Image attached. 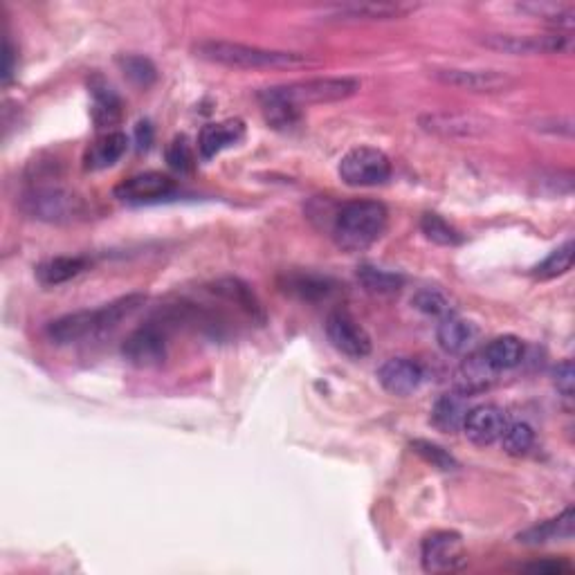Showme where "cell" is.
I'll return each mask as SVG.
<instances>
[{
    "mask_svg": "<svg viewBox=\"0 0 575 575\" xmlns=\"http://www.w3.org/2000/svg\"><path fill=\"white\" fill-rule=\"evenodd\" d=\"M144 304V295H126L111 301L102 308L95 310H77V313H68L54 322L48 324V337L59 346L77 344L81 340H90L113 328L122 322V319L131 317L135 310Z\"/></svg>",
    "mask_w": 575,
    "mask_h": 575,
    "instance_id": "1",
    "label": "cell"
},
{
    "mask_svg": "<svg viewBox=\"0 0 575 575\" xmlns=\"http://www.w3.org/2000/svg\"><path fill=\"white\" fill-rule=\"evenodd\" d=\"M194 54L198 59L216 63V66L239 70H292L308 66L306 54L268 50L259 48V45L234 41H200L194 45Z\"/></svg>",
    "mask_w": 575,
    "mask_h": 575,
    "instance_id": "2",
    "label": "cell"
},
{
    "mask_svg": "<svg viewBox=\"0 0 575 575\" xmlns=\"http://www.w3.org/2000/svg\"><path fill=\"white\" fill-rule=\"evenodd\" d=\"M387 221V207L378 200H351L335 212L331 234L337 248L344 252H362L385 234Z\"/></svg>",
    "mask_w": 575,
    "mask_h": 575,
    "instance_id": "3",
    "label": "cell"
},
{
    "mask_svg": "<svg viewBox=\"0 0 575 575\" xmlns=\"http://www.w3.org/2000/svg\"><path fill=\"white\" fill-rule=\"evenodd\" d=\"M21 209L43 223L68 225L86 218L88 205L75 191L61 185H36L21 196Z\"/></svg>",
    "mask_w": 575,
    "mask_h": 575,
    "instance_id": "4",
    "label": "cell"
},
{
    "mask_svg": "<svg viewBox=\"0 0 575 575\" xmlns=\"http://www.w3.org/2000/svg\"><path fill=\"white\" fill-rule=\"evenodd\" d=\"M272 93L284 99V102L304 108L313 104H333L344 102L360 90V81L353 77H317L292 81L284 86H272Z\"/></svg>",
    "mask_w": 575,
    "mask_h": 575,
    "instance_id": "5",
    "label": "cell"
},
{
    "mask_svg": "<svg viewBox=\"0 0 575 575\" xmlns=\"http://www.w3.org/2000/svg\"><path fill=\"white\" fill-rule=\"evenodd\" d=\"M337 173L349 187H380L391 178V160L373 146H358L340 160Z\"/></svg>",
    "mask_w": 575,
    "mask_h": 575,
    "instance_id": "6",
    "label": "cell"
},
{
    "mask_svg": "<svg viewBox=\"0 0 575 575\" xmlns=\"http://www.w3.org/2000/svg\"><path fill=\"white\" fill-rule=\"evenodd\" d=\"M434 79L438 84L459 88L463 93L474 95H499L515 88L517 79L504 70H468V68H445L436 70Z\"/></svg>",
    "mask_w": 575,
    "mask_h": 575,
    "instance_id": "7",
    "label": "cell"
},
{
    "mask_svg": "<svg viewBox=\"0 0 575 575\" xmlns=\"http://www.w3.org/2000/svg\"><path fill=\"white\" fill-rule=\"evenodd\" d=\"M421 562L427 573H454L468 564L463 537L454 531L427 535L421 546Z\"/></svg>",
    "mask_w": 575,
    "mask_h": 575,
    "instance_id": "8",
    "label": "cell"
},
{
    "mask_svg": "<svg viewBox=\"0 0 575 575\" xmlns=\"http://www.w3.org/2000/svg\"><path fill=\"white\" fill-rule=\"evenodd\" d=\"M326 337L346 358L360 360L371 353V337L364 326L346 310H333L326 317Z\"/></svg>",
    "mask_w": 575,
    "mask_h": 575,
    "instance_id": "9",
    "label": "cell"
},
{
    "mask_svg": "<svg viewBox=\"0 0 575 575\" xmlns=\"http://www.w3.org/2000/svg\"><path fill=\"white\" fill-rule=\"evenodd\" d=\"M122 355L133 367H158V364L167 360V335H164V328L146 324L138 328V331H133L122 344Z\"/></svg>",
    "mask_w": 575,
    "mask_h": 575,
    "instance_id": "10",
    "label": "cell"
},
{
    "mask_svg": "<svg viewBox=\"0 0 575 575\" xmlns=\"http://www.w3.org/2000/svg\"><path fill=\"white\" fill-rule=\"evenodd\" d=\"M483 45L492 50L515 54V57H531V54H562L571 50L569 34H544V36H510V34H492L483 39Z\"/></svg>",
    "mask_w": 575,
    "mask_h": 575,
    "instance_id": "11",
    "label": "cell"
},
{
    "mask_svg": "<svg viewBox=\"0 0 575 575\" xmlns=\"http://www.w3.org/2000/svg\"><path fill=\"white\" fill-rule=\"evenodd\" d=\"M176 180L164 176L160 171H146L122 180L115 187V198L129 205H142V203H155V200L169 198L176 191Z\"/></svg>",
    "mask_w": 575,
    "mask_h": 575,
    "instance_id": "12",
    "label": "cell"
},
{
    "mask_svg": "<svg viewBox=\"0 0 575 575\" xmlns=\"http://www.w3.org/2000/svg\"><path fill=\"white\" fill-rule=\"evenodd\" d=\"M279 290L297 301L317 304V301H326L328 297H333L337 284L331 277L317 275V272L292 270L279 277Z\"/></svg>",
    "mask_w": 575,
    "mask_h": 575,
    "instance_id": "13",
    "label": "cell"
},
{
    "mask_svg": "<svg viewBox=\"0 0 575 575\" xmlns=\"http://www.w3.org/2000/svg\"><path fill=\"white\" fill-rule=\"evenodd\" d=\"M425 371L418 362L409 358H391L378 369V382L382 389L394 396H409L421 389Z\"/></svg>",
    "mask_w": 575,
    "mask_h": 575,
    "instance_id": "14",
    "label": "cell"
},
{
    "mask_svg": "<svg viewBox=\"0 0 575 575\" xmlns=\"http://www.w3.org/2000/svg\"><path fill=\"white\" fill-rule=\"evenodd\" d=\"M506 427H508L506 414L501 412L499 407L481 405V407L470 409L468 416H465L463 432L474 445L486 447V445L497 443L501 434L506 432Z\"/></svg>",
    "mask_w": 575,
    "mask_h": 575,
    "instance_id": "15",
    "label": "cell"
},
{
    "mask_svg": "<svg viewBox=\"0 0 575 575\" xmlns=\"http://www.w3.org/2000/svg\"><path fill=\"white\" fill-rule=\"evenodd\" d=\"M421 129L438 138H477L486 133V122L459 113H427L418 117Z\"/></svg>",
    "mask_w": 575,
    "mask_h": 575,
    "instance_id": "16",
    "label": "cell"
},
{
    "mask_svg": "<svg viewBox=\"0 0 575 575\" xmlns=\"http://www.w3.org/2000/svg\"><path fill=\"white\" fill-rule=\"evenodd\" d=\"M412 5L403 3H346L331 9L333 21L358 23V21H391L412 12Z\"/></svg>",
    "mask_w": 575,
    "mask_h": 575,
    "instance_id": "17",
    "label": "cell"
},
{
    "mask_svg": "<svg viewBox=\"0 0 575 575\" xmlns=\"http://www.w3.org/2000/svg\"><path fill=\"white\" fill-rule=\"evenodd\" d=\"M245 135V124L241 120H227L218 124H207L200 131L198 138V153L203 160H212L218 153L236 146Z\"/></svg>",
    "mask_w": 575,
    "mask_h": 575,
    "instance_id": "18",
    "label": "cell"
},
{
    "mask_svg": "<svg viewBox=\"0 0 575 575\" xmlns=\"http://www.w3.org/2000/svg\"><path fill=\"white\" fill-rule=\"evenodd\" d=\"M129 149V138L122 131H108L88 146L84 153L86 171H102L113 167L122 160V155Z\"/></svg>",
    "mask_w": 575,
    "mask_h": 575,
    "instance_id": "19",
    "label": "cell"
},
{
    "mask_svg": "<svg viewBox=\"0 0 575 575\" xmlns=\"http://www.w3.org/2000/svg\"><path fill=\"white\" fill-rule=\"evenodd\" d=\"M436 340L445 353L463 355L472 349L474 340H477V328L468 319L447 315L436 328Z\"/></svg>",
    "mask_w": 575,
    "mask_h": 575,
    "instance_id": "20",
    "label": "cell"
},
{
    "mask_svg": "<svg viewBox=\"0 0 575 575\" xmlns=\"http://www.w3.org/2000/svg\"><path fill=\"white\" fill-rule=\"evenodd\" d=\"M209 290H212L214 295L223 297L225 301H230V304L239 306L245 315L252 317V322H259V324L266 322V313H263L261 301L254 297L252 288L245 284V281L234 279V277H225V279L214 281Z\"/></svg>",
    "mask_w": 575,
    "mask_h": 575,
    "instance_id": "21",
    "label": "cell"
},
{
    "mask_svg": "<svg viewBox=\"0 0 575 575\" xmlns=\"http://www.w3.org/2000/svg\"><path fill=\"white\" fill-rule=\"evenodd\" d=\"M573 524H575V510L569 506L560 517L526 528L524 533L517 535V540L522 544H528V546L564 542V540H571L573 537Z\"/></svg>",
    "mask_w": 575,
    "mask_h": 575,
    "instance_id": "22",
    "label": "cell"
},
{
    "mask_svg": "<svg viewBox=\"0 0 575 575\" xmlns=\"http://www.w3.org/2000/svg\"><path fill=\"white\" fill-rule=\"evenodd\" d=\"M90 95H93V122L97 129H108L122 120V99L102 77L90 81Z\"/></svg>",
    "mask_w": 575,
    "mask_h": 575,
    "instance_id": "23",
    "label": "cell"
},
{
    "mask_svg": "<svg viewBox=\"0 0 575 575\" xmlns=\"http://www.w3.org/2000/svg\"><path fill=\"white\" fill-rule=\"evenodd\" d=\"M90 266L86 257H54L36 266V279L45 288L61 286L66 281L79 277Z\"/></svg>",
    "mask_w": 575,
    "mask_h": 575,
    "instance_id": "24",
    "label": "cell"
},
{
    "mask_svg": "<svg viewBox=\"0 0 575 575\" xmlns=\"http://www.w3.org/2000/svg\"><path fill=\"white\" fill-rule=\"evenodd\" d=\"M257 99H259L263 117H266V122L272 126V129L292 131L301 124V108L284 102V99L277 97L270 88L261 90Z\"/></svg>",
    "mask_w": 575,
    "mask_h": 575,
    "instance_id": "25",
    "label": "cell"
},
{
    "mask_svg": "<svg viewBox=\"0 0 575 575\" xmlns=\"http://www.w3.org/2000/svg\"><path fill=\"white\" fill-rule=\"evenodd\" d=\"M483 360L488 362V367L499 373V371H508V369H515L519 362L524 358V344L519 337L515 335H501L495 337L486 349L481 351Z\"/></svg>",
    "mask_w": 575,
    "mask_h": 575,
    "instance_id": "26",
    "label": "cell"
},
{
    "mask_svg": "<svg viewBox=\"0 0 575 575\" xmlns=\"http://www.w3.org/2000/svg\"><path fill=\"white\" fill-rule=\"evenodd\" d=\"M468 400H465V394H443L441 398L434 403L432 409V423L436 430L441 432H456L463 430L465 416H468Z\"/></svg>",
    "mask_w": 575,
    "mask_h": 575,
    "instance_id": "27",
    "label": "cell"
},
{
    "mask_svg": "<svg viewBox=\"0 0 575 575\" xmlns=\"http://www.w3.org/2000/svg\"><path fill=\"white\" fill-rule=\"evenodd\" d=\"M358 281H360V286L369 292V295H376V297L396 295V292L405 284L403 275L385 270V268H378V266H371V263H364V266L358 268Z\"/></svg>",
    "mask_w": 575,
    "mask_h": 575,
    "instance_id": "28",
    "label": "cell"
},
{
    "mask_svg": "<svg viewBox=\"0 0 575 575\" xmlns=\"http://www.w3.org/2000/svg\"><path fill=\"white\" fill-rule=\"evenodd\" d=\"M492 376H495V371L488 367V362L483 360L481 353L470 355L459 371L461 394H474V391L486 389L490 385Z\"/></svg>",
    "mask_w": 575,
    "mask_h": 575,
    "instance_id": "29",
    "label": "cell"
},
{
    "mask_svg": "<svg viewBox=\"0 0 575 575\" xmlns=\"http://www.w3.org/2000/svg\"><path fill=\"white\" fill-rule=\"evenodd\" d=\"M117 66H120L126 79L140 88H149L158 79L155 63L149 57H142V54H122V57H117Z\"/></svg>",
    "mask_w": 575,
    "mask_h": 575,
    "instance_id": "30",
    "label": "cell"
},
{
    "mask_svg": "<svg viewBox=\"0 0 575 575\" xmlns=\"http://www.w3.org/2000/svg\"><path fill=\"white\" fill-rule=\"evenodd\" d=\"M573 268V241H567L560 245L558 250H553L549 257H546L540 266L533 268V277L540 281H549V279H558Z\"/></svg>",
    "mask_w": 575,
    "mask_h": 575,
    "instance_id": "31",
    "label": "cell"
},
{
    "mask_svg": "<svg viewBox=\"0 0 575 575\" xmlns=\"http://www.w3.org/2000/svg\"><path fill=\"white\" fill-rule=\"evenodd\" d=\"M421 232L425 234L427 241H432L436 245H445V248H454V245H461L463 241L459 230L438 214H423Z\"/></svg>",
    "mask_w": 575,
    "mask_h": 575,
    "instance_id": "32",
    "label": "cell"
},
{
    "mask_svg": "<svg viewBox=\"0 0 575 575\" xmlns=\"http://www.w3.org/2000/svg\"><path fill=\"white\" fill-rule=\"evenodd\" d=\"M501 445H504V452L510 456H526L533 450L535 445V430L528 423H513L506 427V432L501 434Z\"/></svg>",
    "mask_w": 575,
    "mask_h": 575,
    "instance_id": "33",
    "label": "cell"
},
{
    "mask_svg": "<svg viewBox=\"0 0 575 575\" xmlns=\"http://www.w3.org/2000/svg\"><path fill=\"white\" fill-rule=\"evenodd\" d=\"M412 306L427 317H436L443 319L447 315H452V306L450 299H447L438 288H421L412 297Z\"/></svg>",
    "mask_w": 575,
    "mask_h": 575,
    "instance_id": "34",
    "label": "cell"
},
{
    "mask_svg": "<svg viewBox=\"0 0 575 575\" xmlns=\"http://www.w3.org/2000/svg\"><path fill=\"white\" fill-rule=\"evenodd\" d=\"M164 155H167L169 167L178 173H189L196 167V153L194 149H191V144L185 135L173 138L167 146V151H164Z\"/></svg>",
    "mask_w": 575,
    "mask_h": 575,
    "instance_id": "35",
    "label": "cell"
},
{
    "mask_svg": "<svg viewBox=\"0 0 575 575\" xmlns=\"http://www.w3.org/2000/svg\"><path fill=\"white\" fill-rule=\"evenodd\" d=\"M412 450L418 456H421L423 461H427L430 465H434V468L443 470V472H452V470L459 468V463H456V459L450 452L443 450L441 445L423 441V438H418V441H412Z\"/></svg>",
    "mask_w": 575,
    "mask_h": 575,
    "instance_id": "36",
    "label": "cell"
},
{
    "mask_svg": "<svg viewBox=\"0 0 575 575\" xmlns=\"http://www.w3.org/2000/svg\"><path fill=\"white\" fill-rule=\"evenodd\" d=\"M553 382L558 387L560 394L564 398H573V389H575V371H573V362L564 360L553 371Z\"/></svg>",
    "mask_w": 575,
    "mask_h": 575,
    "instance_id": "37",
    "label": "cell"
},
{
    "mask_svg": "<svg viewBox=\"0 0 575 575\" xmlns=\"http://www.w3.org/2000/svg\"><path fill=\"white\" fill-rule=\"evenodd\" d=\"M524 569L531 571V573H542V575H567V573H573L571 564L562 562V560L535 562V564H528V567H524Z\"/></svg>",
    "mask_w": 575,
    "mask_h": 575,
    "instance_id": "38",
    "label": "cell"
},
{
    "mask_svg": "<svg viewBox=\"0 0 575 575\" xmlns=\"http://www.w3.org/2000/svg\"><path fill=\"white\" fill-rule=\"evenodd\" d=\"M135 140H138L140 151H149L153 144V126L149 122H140L138 129H135Z\"/></svg>",
    "mask_w": 575,
    "mask_h": 575,
    "instance_id": "39",
    "label": "cell"
},
{
    "mask_svg": "<svg viewBox=\"0 0 575 575\" xmlns=\"http://www.w3.org/2000/svg\"><path fill=\"white\" fill-rule=\"evenodd\" d=\"M14 45L9 39H5V66H3V81L5 84H9V79H12L14 75Z\"/></svg>",
    "mask_w": 575,
    "mask_h": 575,
    "instance_id": "40",
    "label": "cell"
}]
</instances>
